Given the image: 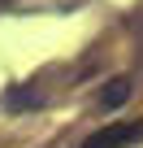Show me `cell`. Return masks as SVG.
<instances>
[{
    "label": "cell",
    "instance_id": "obj_2",
    "mask_svg": "<svg viewBox=\"0 0 143 148\" xmlns=\"http://www.w3.org/2000/svg\"><path fill=\"white\" fill-rule=\"evenodd\" d=\"M126 96H130V79H113V83H108V87L100 92V100H104V109H117V105H121Z\"/></svg>",
    "mask_w": 143,
    "mask_h": 148
},
{
    "label": "cell",
    "instance_id": "obj_3",
    "mask_svg": "<svg viewBox=\"0 0 143 148\" xmlns=\"http://www.w3.org/2000/svg\"><path fill=\"white\" fill-rule=\"evenodd\" d=\"M5 105H9V109H35V105H39V96H35V92H9V96H5Z\"/></svg>",
    "mask_w": 143,
    "mask_h": 148
},
{
    "label": "cell",
    "instance_id": "obj_1",
    "mask_svg": "<svg viewBox=\"0 0 143 148\" xmlns=\"http://www.w3.org/2000/svg\"><path fill=\"white\" fill-rule=\"evenodd\" d=\"M143 139V122H108L83 139V148H130Z\"/></svg>",
    "mask_w": 143,
    "mask_h": 148
}]
</instances>
